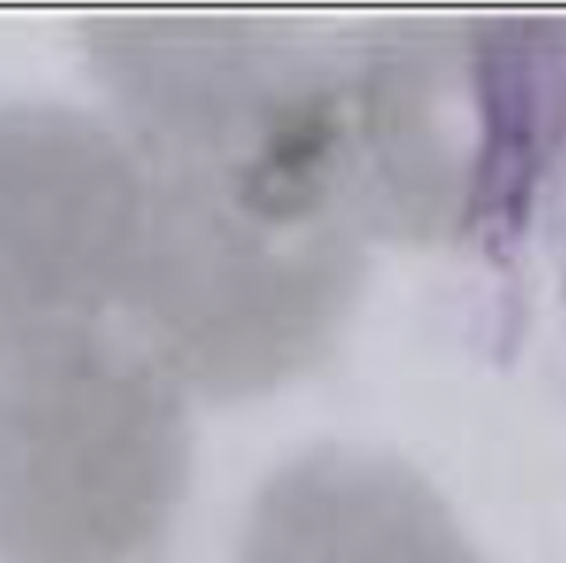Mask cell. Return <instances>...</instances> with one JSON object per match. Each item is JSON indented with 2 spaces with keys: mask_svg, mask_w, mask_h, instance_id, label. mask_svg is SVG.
<instances>
[{
  "mask_svg": "<svg viewBox=\"0 0 566 563\" xmlns=\"http://www.w3.org/2000/svg\"><path fill=\"white\" fill-rule=\"evenodd\" d=\"M235 563H484L444 498L405 461L322 445L255 491Z\"/></svg>",
  "mask_w": 566,
  "mask_h": 563,
  "instance_id": "cell-3",
  "label": "cell"
},
{
  "mask_svg": "<svg viewBox=\"0 0 566 563\" xmlns=\"http://www.w3.org/2000/svg\"><path fill=\"white\" fill-rule=\"evenodd\" d=\"M143 219V166L103 113L0 103V345L116 319Z\"/></svg>",
  "mask_w": 566,
  "mask_h": 563,
  "instance_id": "cell-2",
  "label": "cell"
},
{
  "mask_svg": "<svg viewBox=\"0 0 566 563\" xmlns=\"http://www.w3.org/2000/svg\"><path fill=\"white\" fill-rule=\"evenodd\" d=\"M189 395L116 322L0 345V563H163L189 501Z\"/></svg>",
  "mask_w": 566,
  "mask_h": 563,
  "instance_id": "cell-1",
  "label": "cell"
}]
</instances>
